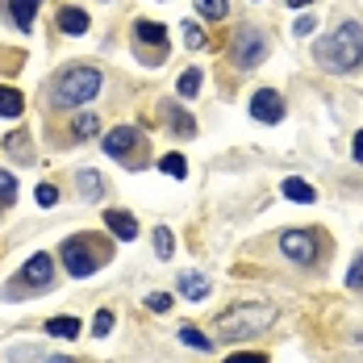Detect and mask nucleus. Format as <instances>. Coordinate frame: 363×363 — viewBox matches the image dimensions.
Returning a JSON list of instances; mask_svg holds the SVG:
<instances>
[{"label":"nucleus","mask_w":363,"mask_h":363,"mask_svg":"<svg viewBox=\"0 0 363 363\" xmlns=\"http://www.w3.org/2000/svg\"><path fill=\"white\" fill-rule=\"evenodd\" d=\"M96 130H101V121H96V117H92V113H84V117H79V121H75V134H79V138H92V134H96Z\"/></svg>","instance_id":"nucleus-28"},{"label":"nucleus","mask_w":363,"mask_h":363,"mask_svg":"<svg viewBox=\"0 0 363 363\" xmlns=\"http://www.w3.org/2000/svg\"><path fill=\"white\" fill-rule=\"evenodd\" d=\"M105 225H109L113 238H121V242H134L138 238V221H134V213H125V209H105Z\"/></svg>","instance_id":"nucleus-11"},{"label":"nucleus","mask_w":363,"mask_h":363,"mask_svg":"<svg viewBox=\"0 0 363 363\" xmlns=\"http://www.w3.org/2000/svg\"><path fill=\"white\" fill-rule=\"evenodd\" d=\"M134 42L146 46V50H155V59H159V50H167V26H159V21H134Z\"/></svg>","instance_id":"nucleus-8"},{"label":"nucleus","mask_w":363,"mask_h":363,"mask_svg":"<svg viewBox=\"0 0 363 363\" xmlns=\"http://www.w3.org/2000/svg\"><path fill=\"white\" fill-rule=\"evenodd\" d=\"M9 9H13V21H17V30H34L38 0H9Z\"/></svg>","instance_id":"nucleus-14"},{"label":"nucleus","mask_w":363,"mask_h":363,"mask_svg":"<svg viewBox=\"0 0 363 363\" xmlns=\"http://www.w3.org/2000/svg\"><path fill=\"white\" fill-rule=\"evenodd\" d=\"M276 322V305H263V301H247V305H234L218 318V338H255Z\"/></svg>","instance_id":"nucleus-2"},{"label":"nucleus","mask_w":363,"mask_h":363,"mask_svg":"<svg viewBox=\"0 0 363 363\" xmlns=\"http://www.w3.org/2000/svg\"><path fill=\"white\" fill-rule=\"evenodd\" d=\"M13 196H17V180L0 167V201H13Z\"/></svg>","instance_id":"nucleus-31"},{"label":"nucleus","mask_w":363,"mask_h":363,"mask_svg":"<svg viewBox=\"0 0 363 363\" xmlns=\"http://www.w3.org/2000/svg\"><path fill=\"white\" fill-rule=\"evenodd\" d=\"M79 192L88 196V201H101V192H105V184L96 172H79Z\"/></svg>","instance_id":"nucleus-19"},{"label":"nucleus","mask_w":363,"mask_h":363,"mask_svg":"<svg viewBox=\"0 0 363 363\" xmlns=\"http://www.w3.org/2000/svg\"><path fill=\"white\" fill-rule=\"evenodd\" d=\"M225 363H267V355H259V351H242V355H230Z\"/></svg>","instance_id":"nucleus-34"},{"label":"nucleus","mask_w":363,"mask_h":363,"mask_svg":"<svg viewBox=\"0 0 363 363\" xmlns=\"http://www.w3.org/2000/svg\"><path fill=\"white\" fill-rule=\"evenodd\" d=\"M21 280H26L30 289H50V280H55V263H50V255H34V259H26Z\"/></svg>","instance_id":"nucleus-7"},{"label":"nucleus","mask_w":363,"mask_h":363,"mask_svg":"<svg viewBox=\"0 0 363 363\" xmlns=\"http://www.w3.org/2000/svg\"><path fill=\"white\" fill-rule=\"evenodd\" d=\"M96 92H101V72L96 67H67L55 79V88H50L55 105H63V109H75V105L92 101Z\"/></svg>","instance_id":"nucleus-3"},{"label":"nucleus","mask_w":363,"mask_h":363,"mask_svg":"<svg viewBox=\"0 0 363 363\" xmlns=\"http://www.w3.org/2000/svg\"><path fill=\"white\" fill-rule=\"evenodd\" d=\"M284 196H289V201H296V205H313V201H318L313 184L296 180V176H292V180H284Z\"/></svg>","instance_id":"nucleus-15"},{"label":"nucleus","mask_w":363,"mask_h":363,"mask_svg":"<svg viewBox=\"0 0 363 363\" xmlns=\"http://www.w3.org/2000/svg\"><path fill=\"white\" fill-rule=\"evenodd\" d=\"M38 205L42 209H55L59 205V188L55 184H38Z\"/></svg>","instance_id":"nucleus-25"},{"label":"nucleus","mask_w":363,"mask_h":363,"mask_svg":"<svg viewBox=\"0 0 363 363\" xmlns=\"http://www.w3.org/2000/svg\"><path fill=\"white\" fill-rule=\"evenodd\" d=\"M26 113V101L17 88H0V117H21Z\"/></svg>","instance_id":"nucleus-17"},{"label":"nucleus","mask_w":363,"mask_h":363,"mask_svg":"<svg viewBox=\"0 0 363 363\" xmlns=\"http://www.w3.org/2000/svg\"><path fill=\"white\" fill-rule=\"evenodd\" d=\"M184 42H188V46H192V50H196V46H205V30H201V26H196V21H184Z\"/></svg>","instance_id":"nucleus-27"},{"label":"nucleus","mask_w":363,"mask_h":363,"mask_svg":"<svg viewBox=\"0 0 363 363\" xmlns=\"http://www.w3.org/2000/svg\"><path fill=\"white\" fill-rule=\"evenodd\" d=\"M251 117L255 121H280L284 117V101L263 88V92H255V101H251Z\"/></svg>","instance_id":"nucleus-9"},{"label":"nucleus","mask_w":363,"mask_h":363,"mask_svg":"<svg viewBox=\"0 0 363 363\" xmlns=\"http://www.w3.org/2000/svg\"><path fill=\"white\" fill-rule=\"evenodd\" d=\"M172 121H176V130H180L184 138H188V134L196 130V125H192V117H188V113H180V109H172Z\"/></svg>","instance_id":"nucleus-32"},{"label":"nucleus","mask_w":363,"mask_h":363,"mask_svg":"<svg viewBox=\"0 0 363 363\" xmlns=\"http://www.w3.org/2000/svg\"><path fill=\"white\" fill-rule=\"evenodd\" d=\"M280 251L289 255L292 263L309 267V263H318V238H313L309 230H284V234H280Z\"/></svg>","instance_id":"nucleus-6"},{"label":"nucleus","mask_w":363,"mask_h":363,"mask_svg":"<svg viewBox=\"0 0 363 363\" xmlns=\"http://www.w3.org/2000/svg\"><path fill=\"white\" fill-rule=\"evenodd\" d=\"M105 259H109V247H101V238H92V234H72L63 242V263H67V272L75 280L92 276Z\"/></svg>","instance_id":"nucleus-4"},{"label":"nucleus","mask_w":363,"mask_h":363,"mask_svg":"<svg viewBox=\"0 0 363 363\" xmlns=\"http://www.w3.org/2000/svg\"><path fill=\"white\" fill-rule=\"evenodd\" d=\"M88 26H92V21H88L84 9H67V4L59 9V30H63V34L79 38V34H88Z\"/></svg>","instance_id":"nucleus-12"},{"label":"nucleus","mask_w":363,"mask_h":363,"mask_svg":"<svg viewBox=\"0 0 363 363\" xmlns=\"http://www.w3.org/2000/svg\"><path fill=\"white\" fill-rule=\"evenodd\" d=\"M113 330V313L109 309H96V318H92V334H109Z\"/></svg>","instance_id":"nucleus-30"},{"label":"nucleus","mask_w":363,"mask_h":363,"mask_svg":"<svg viewBox=\"0 0 363 363\" xmlns=\"http://www.w3.org/2000/svg\"><path fill=\"white\" fill-rule=\"evenodd\" d=\"M292 9H305V4H313V0H289Z\"/></svg>","instance_id":"nucleus-36"},{"label":"nucleus","mask_w":363,"mask_h":363,"mask_svg":"<svg viewBox=\"0 0 363 363\" xmlns=\"http://www.w3.org/2000/svg\"><path fill=\"white\" fill-rule=\"evenodd\" d=\"M46 334H50V338H75V334H79V318H72V313H67V318H50V322H46Z\"/></svg>","instance_id":"nucleus-18"},{"label":"nucleus","mask_w":363,"mask_h":363,"mask_svg":"<svg viewBox=\"0 0 363 363\" xmlns=\"http://www.w3.org/2000/svg\"><path fill=\"white\" fill-rule=\"evenodd\" d=\"M143 143L138 138V130H130V125H117L113 134H105V155H113V159H125L134 146Z\"/></svg>","instance_id":"nucleus-10"},{"label":"nucleus","mask_w":363,"mask_h":363,"mask_svg":"<svg viewBox=\"0 0 363 363\" xmlns=\"http://www.w3.org/2000/svg\"><path fill=\"white\" fill-rule=\"evenodd\" d=\"M180 342H188V347H201V351H209V347H213V338H205L196 326H180Z\"/></svg>","instance_id":"nucleus-22"},{"label":"nucleus","mask_w":363,"mask_h":363,"mask_svg":"<svg viewBox=\"0 0 363 363\" xmlns=\"http://www.w3.org/2000/svg\"><path fill=\"white\" fill-rule=\"evenodd\" d=\"M347 289H363V255H355V263L347 272Z\"/></svg>","instance_id":"nucleus-29"},{"label":"nucleus","mask_w":363,"mask_h":363,"mask_svg":"<svg viewBox=\"0 0 363 363\" xmlns=\"http://www.w3.org/2000/svg\"><path fill=\"white\" fill-rule=\"evenodd\" d=\"M180 292L188 296V301H201V296H209V280L196 276V272H184L180 276Z\"/></svg>","instance_id":"nucleus-16"},{"label":"nucleus","mask_w":363,"mask_h":363,"mask_svg":"<svg viewBox=\"0 0 363 363\" xmlns=\"http://www.w3.org/2000/svg\"><path fill=\"white\" fill-rule=\"evenodd\" d=\"M4 150H9L13 159H21V163H34V146H30V134H26V130H13V134L4 138Z\"/></svg>","instance_id":"nucleus-13"},{"label":"nucleus","mask_w":363,"mask_h":363,"mask_svg":"<svg viewBox=\"0 0 363 363\" xmlns=\"http://www.w3.org/2000/svg\"><path fill=\"white\" fill-rule=\"evenodd\" d=\"M313 26H318V21H313L309 13H301V17H296V26H292V34H313Z\"/></svg>","instance_id":"nucleus-33"},{"label":"nucleus","mask_w":363,"mask_h":363,"mask_svg":"<svg viewBox=\"0 0 363 363\" xmlns=\"http://www.w3.org/2000/svg\"><path fill=\"white\" fill-rule=\"evenodd\" d=\"M172 305H176V301H172L167 292H150V296H146V309H150V313H167Z\"/></svg>","instance_id":"nucleus-26"},{"label":"nucleus","mask_w":363,"mask_h":363,"mask_svg":"<svg viewBox=\"0 0 363 363\" xmlns=\"http://www.w3.org/2000/svg\"><path fill=\"white\" fill-rule=\"evenodd\" d=\"M46 363H72V359H46Z\"/></svg>","instance_id":"nucleus-37"},{"label":"nucleus","mask_w":363,"mask_h":363,"mask_svg":"<svg viewBox=\"0 0 363 363\" xmlns=\"http://www.w3.org/2000/svg\"><path fill=\"white\" fill-rule=\"evenodd\" d=\"M155 255H159V259H172V255H176V238H172V230H167V225H159V230H155Z\"/></svg>","instance_id":"nucleus-20"},{"label":"nucleus","mask_w":363,"mask_h":363,"mask_svg":"<svg viewBox=\"0 0 363 363\" xmlns=\"http://www.w3.org/2000/svg\"><path fill=\"white\" fill-rule=\"evenodd\" d=\"M355 159L363 163V134H355Z\"/></svg>","instance_id":"nucleus-35"},{"label":"nucleus","mask_w":363,"mask_h":363,"mask_svg":"<svg viewBox=\"0 0 363 363\" xmlns=\"http://www.w3.org/2000/svg\"><path fill=\"white\" fill-rule=\"evenodd\" d=\"M313 55H318V63L330 67V72H355L363 63V30L355 21H347V26L334 30V38H322Z\"/></svg>","instance_id":"nucleus-1"},{"label":"nucleus","mask_w":363,"mask_h":363,"mask_svg":"<svg viewBox=\"0 0 363 363\" xmlns=\"http://www.w3.org/2000/svg\"><path fill=\"white\" fill-rule=\"evenodd\" d=\"M230 55H234V67H242V72H255V67L267 59V38L259 34V30H242V34H234V46H230Z\"/></svg>","instance_id":"nucleus-5"},{"label":"nucleus","mask_w":363,"mask_h":363,"mask_svg":"<svg viewBox=\"0 0 363 363\" xmlns=\"http://www.w3.org/2000/svg\"><path fill=\"white\" fill-rule=\"evenodd\" d=\"M196 88H201V67H188L180 75V96H196Z\"/></svg>","instance_id":"nucleus-24"},{"label":"nucleus","mask_w":363,"mask_h":363,"mask_svg":"<svg viewBox=\"0 0 363 363\" xmlns=\"http://www.w3.org/2000/svg\"><path fill=\"white\" fill-rule=\"evenodd\" d=\"M196 13H201V17H209V21H225L230 4H225V0H196Z\"/></svg>","instance_id":"nucleus-21"},{"label":"nucleus","mask_w":363,"mask_h":363,"mask_svg":"<svg viewBox=\"0 0 363 363\" xmlns=\"http://www.w3.org/2000/svg\"><path fill=\"white\" fill-rule=\"evenodd\" d=\"M159 167H163V172H167L172 180H184V176H188V163H184V155H167V159H163Z\"/></svg>","instance_id":"nucleus-23"}]
</instances>
